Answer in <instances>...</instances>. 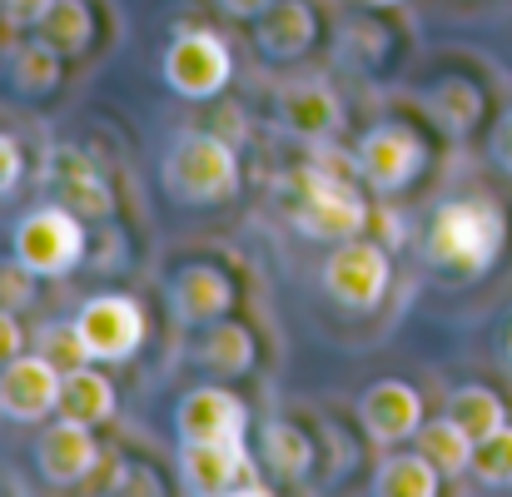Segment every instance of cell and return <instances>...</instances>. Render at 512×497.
Listing matches in <instances>:
<instances>
[{
    "label": "cell",
    "mask_w": 512,
    "mask_h": 497,
    "mask_svg": "<svg viewBox=\"0 0 512 497\" xmlns=\"http://www.w3.org/2000/svg\"><path fill=\"white\" fill-rule=\"evenodd\" d=\"M358 423H363L368 443H378V448L408 443L428 423L423 418V393L403 378H378L358 393Z\"/></svg>",
    "instance_id": "10"
},
{
    "label": "cell",
    "mask_w": 512,
    "mask_h": 497,
    "mask_svg": "<svg viewBox=\"0 0 512 497\" xmlns=\"http://www.w3.org/2000/svg\"><path fill=\"white\" fill-rule=\"evenodd\" d=\"M30 279H35V274H30L20 259H0V309H25L30 294H35Z\"/></svg>",
    "instance_id": "29"
},
{
    "label": "cell",
    "mask_w": 512,
    "mask_h": 497,
    "mask_svg": "<svg viewBox=\"0 0 512 497\" xmlns=\"http://www.w3.org/2000/svg\"><path fill=\"white\" fill-rule=\"evenodd\" d=\"M314 165L319 169H329V174H339V179H363V165H358V155H343L339 145H319L314 150Z\"/></svg>",
    "instance_id": "31"
},
{
    "label": "cell",
    "mask_w": 512,
    "mask_h": 497,
    "mask_svg": "<svg viewBox=\"0 0 512 497\" xmlns=\"http://www.w3.org/2000/svg\"><path fill=\"white\" fill-rule=\"evenodd\" d=\"M448 413L468 428V438L473 443H483L488 433H498L503 423H508V408H503V398L493 393V388H483V383H468V388H458L453 398H448Z\"/></svg>",
    "instance_id": "26"
},
{
    "label": "cell",
    "mask_w": 512,
    "mask_h": 497,
    "mask_svg": "<svg viewBox=\"0 0 512 497\" xmlns=\"http://www.w3.org/2000/svg\"><path fill=\"white\" fill-rule=\"evenodd\" d=\"M20 174H25V155H20V145H15L10 135H0V194H10V189L20 184Z\"/></svg>",
    "instance_id": "32"
},
{
    "label": "cell",
    "mask_w": 512,
    "mask_h": 497,
    "mask_svg": "<svg viewBox=\"0 0 512 497\" xmlns=\"http://www.w3.org/2000/svg\"><path fill=\"white\" fill-rule=\"evenodd\" d=\"M25 353V329L15 324V309H0V363Z\"/></svg>",
    "instance_id": "34"
},
{
    "label": "cell",
    "mask_w": 512,
    "mask_h": 497,
    "mask_svg": "<svg viewBox=\"0 0 512 497\" xmlns=\"http://www.w3.org/2000/svg\"><path fill=\"white\" fill-rule=\"evenodd\" d=\"M324 294L353 309V314H373L383 299H388V284H393V264H388V249L373 244V239H343L334 244V254L324 259Z\"/></svg>",
    "instance_id": "7"
},
{
    "label": "cell",
    "mask_w": 512,
    "mask_h": 497,
    "mask_svg": "<svg viewBox=\"0 0 512 497\" xmlns=\"http://www.w3.org/2000/svg\"><path fill=\"white\" fill-rule=\"evenodd\" d=\"M428 458H433V468L443 473V478H463V473H473V438H468V428L453 418V413H443V418H428L423 428H418V438H413Z\"/></svg>",
    "instance_id": "22"
},
{
    "label": "cell",
    "mask_w": 512,
    "mask_h": 497,
    "mask_svg": "<svg viewBox=\"0 0 512 497\" xmlns=\"http://www.w3.org/2000/svg\"><path fill=\"white\" fill-rule=\"evenodd\" d=\"M179 488L194 497H264L269 483L249 458V443H179Z\"/></svg>",
    "instance_id": "5"
},
{
    "label": "cell",
    "mask_w": 512,
    "mask_h": 497,
    "mask_svg": "<svg viewBox=\"0 0 512 497\" xmlns=\"http://www.w3.org/2000/svg\"><path fill=\"white\" fill-rule=\"evenodd\" d=\"M60 383L65 368H55L45 353H15L0 363V413L10 423H45L60 413Z\"/></svg>",
    "instance_id": "9"
},
{
    "label": "cell",
    "mask_w": 512,
    "mask_h": 497,
    "mask_svg": "<svg viewBox=\"0 0 512 497\" xmlns=\"http://www.w3.org/2000/svg\"><path fill=\"white\" fill-rule=\"evenodd\" d=\"M314 40H319V15L309 0H274L254 20V45L269 60H299V55H309Z\"/></svg>",
    "instance_id": "16"
},
{
    "label": "cell",
    "mask_w": 512,
    "mask_h": 497,
    "mask_svg": "<svg viewBox=\"0 0 512 497\" xmlns=\"http://www.w3.org/2000/svg\"><path fill=\"white\" fill-rule=\"evenodd\" d=\"M35 30H40V40L55 45L60 55H85L90 40H95V15H90L85 0H55L50 15H45Z\"/></svg>",
    "instance_id": "24"
},
{
    "label": "cell",
    "mask_w": 512,
    "mask_h": 497,
    "mask_svg": "<svg viewBox=\"0 0 512 497\" xmlns=\"http://www.w3.org/2000/svg\"><path fill=\"white\" fill-rule=\"evenodd\" d=\"M503 244H508V219L493 199H453L433 209L423 254L438 274H448V284H473L498 264Z\"/></svg>",
    "instance_id": "1"
},
{
    "label": "cell",
    "mask_w": 512,
    "mask_h": 497,
    "mask_svg": "<svg viewBox=\"0 0 512 497\" xmlns=\"http://www.w3.org/2000/svg\"><path fill=\"white\" fill-rule=\"evenodd\" d=\"M473 478L483 488H512V423H503L498 433H488L478 448H473Z\"/></svg>",
    "instance_id": "27"
},
{
    "label": "cell",
    "mask_w": 512,
    "mask_h": 497,
    "mask_svg": "<svg viewBox=\"0 0 512 497\" xmlns=\"http://www.w3.org/2000/svg\"><path fill=\"white\" fill-rule=\"evenodd\" d=\"M170 309L184 329H204L234 309V279L219 264H184L170 284Z\"/></svg>",
    "instance_id": "15"
},
{
    "label": "cell",
    "mask_w": 512,
    "mask_h": 497,
    "mask_svg": "<svg viewBox=\"0 0 512 497\" xmlns=\"http://www.w3.org/2000/svg\"><path fill=\"white\" fill-rule=\"evenodd\" d=\"M269 5H274V0H219V10H229V15H239V20H259Z\"/></svg>",
    "instance_id": "35"
},
{
    "label": "cell",
    "mask_w": 512,
    "mask_h": 497,
    "mask_svg": "<svg viewBox=\"0 0 512 497\" xmlns=\"http://www.w3.org/2000/svg\"><path fill=\"white\" fill-rule=\"evenodd\" d=\"M10 85L20 95H50L60 85V50L45 45V40H25L15 55H10Z\"/></svg>",
    "instance_id": "25"
},
{
    "label": "cell",
    "mask_w": 512,
    "mask_h": 497,
    "mask_svg": "<svg viewBox=\"0 0 512 497\" xmlns=\"http://www.w3.org/2000/svg\"><path fill=\"white\" fill-rule=\"evenodd\" d=\"M60 418H75V423H90V428L110 423V418H115V383H110L100 368H90V363L65 368V383H60Z\"/></svg>",
    "instance_id": "19"
},
{
    "label": "cell",
    "mask_w": 512,
    "mask_h": 497,
    "mask_svg": "<svg viewBox=\"0 0 512 497\" xmlns=\"http://www.w3.org/2000/svg\"><path fill=\"white\" fill-rule=\"evenodd\" d=\"M279 204L289 214V224L304 234V239H358L368 229V204L358 199V184L353 179H339L319 165H299L284 174L279 184Z\"/></svg>",
    "instance_id": "2"
},
{
    "label": "cell",
    "mask_w": 512,
    "mask_h": 497,
    "mask_svg": "<svg viewBox=\"0 0 512 497\" xmlns=\"http://www.w3.org/2000/svg\"><path fill=\"white\" fill-rule=\"evenodd\" d=\"M488 150H493V165L503 169V174H512V110L493 125V140H488Z\"/></svg>",
    "instance_id": "33"
},
{
    "label": "cell",
    "mask_w": 512,
    "mask_h": 497,
    "mask_svg": "<svg viewBox=\"0 0 512 497\" xmlns=\"http://www.w3.org/2000/svg\"><path fill=\"white\" fill-rule=\"evenodd\" d=\"M50 5H55V0H0V15H5V25H15V30H35V25L50 15Z\"/></svg>",
    "instance_id": "30"
},
{
    "label": "cell",
    "mask_w": 512,
    "mask_h": 497,
    "mask_svg": "<svg viewBox=\"0 0 512 497\" xmlns=\"http://www.w3.org/2000/svg\"><path fill=\"white\" fill-rule=\"evenodd\" d=\"M174 433H179V443H234L249 433V408L239 393L204 383V388H189L179 398Z\"/></svg>",
    "instance_id": "12"
},
{
    "label": "cell",
    "mask_w": 512,
    "mask_h": 497,
    "mask_svg": "<svg viewBox=\"0 0 512 497\" xmlns=\"http://www.w3.org/2000/svg\"><path fill=\"white\" fill-rule=\"evenodd\" d=\"M274 110H279V125L294 135V140H309V145H324V140H334L343 130V105L339 95L329 90V80H299V85H284L279 90V100H274Z\"/></svg>",
    "instance_id": "14"
},
{
    "label": "cell",
    "mask_w": 512,
    "mask_h": 497,
    "mask_svg": "<svg viewBox=\"0 0 512 497\" xmlns=\"http://www.w3.org/2000/svg\"><path fill=\"white\" fill-rule=\"evenodd\" d=\"M358 165H363V179L378 194H398V189H408L423 174L428 150H423V140L408 125H373L358 140Z\"/></svg>",
    "instance_id": "11"
},
{
    "label": "cell",
    "mask_w": 512,
    "mask_h": 497,
    "mask_svg": "<svg viewBox=\"0 0 512 497\" xmlns=\"http://www.w3.org/2000/svg\"><path fill=\"white\" fill-rule=\"evenodd\" d=\"M160 75L179 100H214L234 80V55H229L219 30L194 25V30H179L170 40V50L160 60Z\"/></svg>",
    "instance_id": "6"
},
{
    "label": "cell",
    "mask_w": 512,
    "mask_h": 497,
    "mask_svg": "<svg viewBox=\"0 0 512 497\" xmlns=\"http://www.w3.org/2000/svg\"><path fill=\"white\" fill-rule=\"evenodd\" d=\"M45 184L55 189L60 204H70V209L85 214V219H105V214L115 209L105 179L95 174V165H90L80 150H55V155H45Z\"/></svg>",
    "instance_id": "17"
},
{
    "label": "cell",
    "mask_w": 512,
    "mask_h": 497,
    "mask_svg": "<svg viewBox=\"0 0 512 497\" xmlns=\"http://www.w3.org/2000/svg\"><path fill=\"white\" fill-rule=\"evenodd\" d=\"M160 184H165V194H170L174 204H189V209L229 204L239 194V184H244L239 150L219 130H189V135H179L170 150H165Z\"/></svg>",
    "instance_id": "3"
},
{
    "label": "cell",
    "mask_w": 512,
    "mask_h": 497,
    "mask_svg": "<svg viewBox=\"0 0 512 497\" xmlns=\"http://www.w3.org/2000/svg\"><path fill=\"white\" fill-rule=\"evenodd\" d=\"M358 5H373V10H383V5H398V0H358Z\"/></svg>",
    "instance_id": "36"
},
{
    "label": "cell",
    "mask_w": 512,
    "mask_h": 497,
    "mask_svg": "<svg viewBox=\"0 0 512 497\" xmlns=\"http://www.w3.org/2000/svg\"><path fill=\"white\" fill-rule=\"evenodd\" d=\"M503 348H508V363H512V324H508V338H503Z\"/></svg>",
    "instance_id": "37"
},
{
    "label": "cell",
    "mask_w": 512,
    "mask_h": 497,
    "mask_svg": "<svg viewBox=\"0 0 512 497\" xmlns=\"http://www.w3.org/2000/svg\"><path fill=\"white\" fill-rule=\"evenodd\" d=\"M95 428L90 423H75V418H60L50 423L40 438H35V473L50 483V488H80L95 463H100V448L90 438Z\"/></svg>",
    "instance_id": "13"
},
{
    "label": "cell",
    "mask_w": 512,
    "mask_h": 497,
    "mask_svg": "<svg viewBox=\"0 0 512 497\" xmlns=\"http://www.w3.org/2000/svg\"><path fill=\"white\" fill-rule=\"evenodd\" d=\"M10 249L35 279H60L85 259V214H75L70 204H40L15 224Z\"/></svg>",
    "instance_id": "4"
},
{
    "label": "cell",
    "mask_w": 512,
    "mask_h": 497,
    "mask_svg": "<svg viewBox=\"0 0 512 497\" xmlns=\"http://www.w3.org/2000/svg\"><path fill=\"white\" fill-rule=\"evenodd\" d=\"M428 115L453 135V140H463V135H473L478 130V120H483V90L473 85V80H463V75H448V80H438L433 90H428Z\"/></svg>",
    "instance_id": "21"
},
{
    "label": "cell",
    "mask_w": 512,
    "mask_h": 497,
    "mask_svg": "<svg viewBox=\"0 0 512 497\" xmlns=\"http://www.w3.org/2000/svg\"><path fill=\"white\" fill-rule=\"evenodd\" d=\"M189 358L214 378H244L254 368V333L244 324H234V319H214V324L199 329Z\"/></svg>",
    "instance_id": "18"
},
{
    "label": "cell",
    "mask_w": 512,
    "mask_h": 497,
    "mask_svg": "<svg viewBox=\"0 0 512 497\" xmlns=\"http://www.w3.org/2000/svg\"><path fill=\"white\" fill-rule=\"evenodd\" d=\"M438 488H443V473L433 468V458L423 448L418 453H393L373 473V493L378 497H438Z\"/></svg>",
    "instance_id": "23"
},
{
    "label": "cell",
    "mask_w": 512,
    "mask_h": 497,
    "mask_svg": "<svg viewBox=\"0 0 512 497\" xmlns=\"http://www.w3.org/2000/svg\"><path fill=\"white\" fill-rule=\"evenodd\" d=\"M259 453H264V468L284 483H299L314 468V438L299 423H284V418L259 428Z\"/></svg>",
    "instance_id": "20"
},
{
    "label": "cell",
    "mask_w": 512,
    "mask_h": 497,
    "mask_svg": "<svg viewBox=\"0 0 512 497\" xmlns=\"http://www.w3.org/2000/svg\"><path fill=\"white\" fill-rule=\"evenodd\" d=\"M75 329L95 363H130L150 338V319H145V304L130 294H95L80 304Z\"/></svg>",
    "instance_id": "8"
},
{
    "label": "cell",
    "mask_w": 512,
    "mask_h": 497,
    "mask_svg": "<svg viewBox=\"0 0 512 497\" xmlns=\"http://www.w3.org/2000/svg\"><path fill=\"white\" fill-rule=\"evenodd\" d=\"M35 353H45L55 368L95 363L90 348H85V338H80V329H75V319H70V324H40V329H35Z\"/></svg>",
    "instance_id": "28"
}]
</instances>
